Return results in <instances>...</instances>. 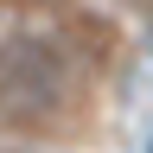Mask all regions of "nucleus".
Instances as JSON below:
<instances>
[{
  "label": "nucleus",
  "instance_id": "1",
  "mask_svg": "<svg viewBox=\"0 0 153 153\" xmlns=\"http://www.w3.org/2000/svg\"><path fill=\"white\" fill-rule=\"evenodd\" d=\"M70 102V57L38 32L0 38V121L7 128H45Z\"/></svg>",
  "mask_w": 153,
  "mask_h": 153
}]
</instances>
